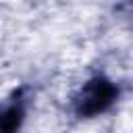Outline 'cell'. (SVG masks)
I'll return each instance as SVG.
<instances>
[{
  "instance_id": "6da1fadb",
  "label": "cell",
  "mask_w": 133,
  "mask_h": 133,
  "mask_svg": "<svg viewBox=\"0 0 133 133\" xmlns=\"http://www.w3.org/2000/svg\"><path fill=\"white\" fill-rule=\"evenodd\" d=\"M116 98L118 85L104 75H94L73 96V112L79 118H96L110 110Z\"/></svg>"
},
{
  "instance_id": "7a4b0ae2",
  "label": "cell",
  "mask_w": 133,
  "mask_h": 133,
  "mask_svg": "<svg viewBox=\"0 0 133 133\" xmlns=\"http://www.w3.org/2000/svg\"><path fill=\"white\" fill-rule=\"evenodd\" d=\"M25 108H27V98H25V87L15 89L12 96L8 98V102L4 104L2 110V133H17L23 125L25 118Z\"/></svg>"
}]
</instances>
